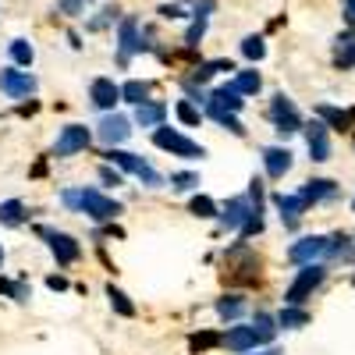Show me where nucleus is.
<instances>
[{
	"instance_id": "46",
	"label": "nucleus",
	"mask_w": 355,
	"mask_h": 355,
	"mask_svg": "<svg viewBox=\"0 0 355 355\" xmlns=\"http://www.w3.org/2000/svg\"><path fill=\"white\" fill-rule=\"evenodd\" d=\"M352 284H355V281H352Z\"/></svg>"
},
{
	"instance_id": "2",
	"label": "nucleus",
	"mask_w": 355,
	"mask_h": 355,
	"mask_svg": "<svg viewBox=\"0 0 355 355\" xmlns=\"http://www.w3.org/2000/svg\"><path fill=\"white\" fill-rule=\"evenodd\" d=\"M323 277H327V266H323V263H306L302 270H299V277L288 284V291H284V306H302L309 295L323 284Z\"/></svg>"
},
{
	"instance_id": "11",
	"label": "nucleus",
	"mask_w": 355,
	"mask_h": 355,
	"mask_svg": "<svg viewBox=\"0 0 355 355\" xmlns=\"http://www.w3.org/2000/svg\"><path fill=\"white\" fill-rule=\"evenodd\" d=\"M89 139H93V135H89L85 125H68V128L61 132V139H57V146H53V157H71V153L85 150Z\"/></svg>"
},
{
	"instance_id": "44",
	"label": "nucleus",
	"mask_w": 355,
	"mask_h": 355,
	"mask_svg": "<svg viewBox=\"0 0 355 355\" xmlns=\"http://www.w3.org/2000/svg\"><path fill=\"white\" fill-rule=\"evenodd\" d=\"M0 263H4V249H0Z\"/></svg>"
},
{
	"instance_id": "39",
	"label": "nucleus",
	"mask_w": 355,
	"mask_h": 355,
	"mask_svg": "<svg viewBox=\"0 0 355 355\" xmlns=\"http://www.w3.org/2000/svg\"><path fill=\"white\" fill-rule=\"evenodd\" d=\"M214 341H217L214 334H196V338H192V345H196V348H210Z\"/></svg>"
},
{
	"instance_id": "35",
	"label": "nucleus",
	"mask_w": 355,
	"mask_h": 355,
	"mask_svg": "<svg viewBox=\"0 0 355 355\" xmlns=\"http://www.w3.org/2000/svg\"><path fill=\"white\" fill-rule=\"evenodd\" d=\"M171 185H174L178 192H192V189L199 185V178H196L192 171H178V174H171Z\"/></svg>"
},
{
	"instance_id": "22",
	"label": "nucleus",
	"mask_w": 355,
	"mask_h": 355,
	"mask_svg": "<svg viewBox=\"0 0 355 355\" xmlns=\"http://www.w3.org/2000/svg\"><path fill=\"white\" fill-rule=\"evenodd\" d=\"M338 189H334V182H327V178H313V182H306V189L299 192L306 202H320V199H331Z\"/></svg>"
},
{
	"instance_id": "25",
	"label": "nucleus",
	"mask_w": 355,
	"mask_h": 355,
	"mask_svg": "<svg viewBox=\"0 0 355 355\" xmlns=\"http://www.w3.org/2000/svg\"><path fill=\"white\" fill-rule=\"evenodd\" d=\"M21 220H25V206H21V199L0 202V224H4V227H18Z\"/></svg>"
},
{
	"instance_id": "36",
	"label": "nucleus",
	"mask_w": 355,
	"mask_h": 355,
	"mask_svg": "<svg viewBox=\"0 0 355 355\" xmlns=\"http://www.w3.org/2000/svg\"><path fill=\"white\" fill-rule=\"evenodd\" d=\"M242 53L249 57V61H263L266 46H263V40H259V36H245V40H242Z\"/></svg>"
},
{
	"instance_id": "3",
	"label": "nucleus",
	"mask_w": 355,
	"mask_h": 355,
	"mask_svg": "<svg viewBox=\"0 0 355 355\" xmlns=\"http://www.w3.org/2000/svg\"><path fill=\"white\" fill-rule=\"evenodd\" d=\"M153 142L160 146V150H167L171 157H185V160H202L206 157V150H202L199 142L185 139L182 132H174V128H157L153 132Z\"/></svg>"
},
{
	"instance_id": "38",
	"label": "nucleus",
	"mask_w": 355,
	"mask_h": 355,
	"mask_svg": "<svg viewBox=\"0 0 355 355\" xmlns=\"http://www.w3.org/2000/svg\"><path fill=\"white\" fill-rule=\"evenodd\" d=\"M100 178H103V185H121V174L110 167H100Z\"/></svg>"
},
{
	"instance_id": "8",
	"label": "nucleus",
	"mask_w": 355,
	"mask_h": 355,
	"mask_svg": "<svg viewBox=\"0 0 355 355\" xmlns=\"http://www.w3.org/2000/svg\"><path fill=\"white\" fill-rule=\"evenodd\" d=\"M331 128L323 125V121H313V125H306V142H309V160H316V164H327L331 160V135H327Z\"/></svg>"
},
{
	"instance_id": "5",
	"label": "nucleus",
	"mask_w": 355,
	"mask_h": 355,
	"mask_svg": "<svg viewBox=\"0 0 355 355\" xmlns=\"http://www.w3.org/2000/svg\"><path fill=\"white\" fill-rule=\"evenodd\" d=\"M270 121H274V128H277L281 135H291V132H299V128H302L299 110H295V103H291L284 93H277L274 103H270Z\"/></svg>"
},
{
	"instance_id": "40",
	"label": "nucleus",
	"mask_w": 355,
	"mask_h": 355,
	"mask_svg": "<svg viewBox=\"0 0 355 355\" xmlns=\"http://www.w3.org/2000/svg\"><path fill=\"white\" fill-rule=\"evenodd\" d=\"M160 15H164V18H182L185 11L178 8V4H164V8H160Z\"/></svg>"
},
{
	"instance_id": "23",
	"label": "nucleus",
	"mask_w": 355,
	"mask_h": 355,
	"mask_svg": "<svg viewBox=\"0 0 355 355\" xmlns=\"http://www.w3.org/2000/svg\"><path fill=\"white\" fill-rule=\"evenodd\" d=\"M306 323H309V313H306L302 306H284V309L277 313V327L299 331V327H306Z\"/></svg>"
},
{
	"instance_id": "19",
	"label": "nucleus",
	"mask_w": 355,
	"mask_h": 355,
	"mask_svg": "<svg viewBox=\"0 0 355 355\" xmlns=\"http://www.w3.org/2000/svg\"><path fill=\"white\" fill-rule=\"evenodd\" d=\"M164 114H167V107H164V103L146 100L142 107H135V125H142V128H160Z\"/></svg>"
},
{
	"instance_id": "41",
	"label": "nucleus",
	"mask_w": 355,
	"mask_h": 355,
	"mask_svg": "<svg viewBox=\"0 0 355 355\" xmlns=\"http://www.w3.org/2000/svg\"><path fill=\"white\" fill-rule=\"evenodd\" d=\"M46 284H50L53 291H64V288H68V281H64V277H50Z\"/></svg>"
},
{
	"instance_id": "18",
	"label": "nucleus",
	"mask_w": 355,
	"mask_h": 355,
	"mask_svg": "<svg viewBox=\"0 0 355 355\" xmlns=\"http://www.w3.org/2000/svg\"><path fill=\"white\" fill-rule=\"evenodd\" d=\"M224 345H227L231 352H249V348L263 345V338H259L252 327H231V331L224 334Z\"/></svg>"
},
{
	"instance_id": "31",
	"label": "nucleus",
	"mask_w": 355,
	"mask_h": 355,
	"mask_svg": "<svg viewBox=\"0 0 355 355\" xmlns=\"http://www.w3.org/2000/svg\"><path fill=\"white\" fill-rule=\"evenodd\" d=\"M174 114H178V117H182V121H185V125H199V121H202V110H199V107H196L192 100H178V107H174Z\"/></svg>"
},
{
	"instance_id": "33",
	"label": "nucleus",
	"mask_w": 355,
	"mask_h": 355,
	"mask_svg": "<svg viewBox=\"0 0 355 355\" xmlns=\"http://www.w3.org/2000/svg\"><path fill=\"white\" fill-rule=\"evenodd\" d=\"M274 323H277L274 316H266V313H256V320H252V331H256V334H259L263 341H274V331H277Z\"/></svg>"
},
{
	"instance_id": "28",
	"label": "nucleus",
	"mask_w": 355,
	"mask_h": 355,
	"mask_svg": "<svg viewBox=\"0 0 355 355\" xmlns=\"http://www.w3.org/2000/svg\"><path fill=\"white\" fill-rule=\"evenodd\" d=\"M334 64H338L341 71L355 68V40H341V43H338V50H334Z\"/></svg>"
},
{
	"instance_id": "17",
	"label": "nucleus",
	"mask_w": 355,
	"mask_h": 355,
	"mask_svg": "<svg viewBox=\"0 0 355 355\" xmlns=\"http://www.w3.org/2000/svg\"><path fill=\"white\" fill-rule=\"evenodd\" d=\"M263 164H266V174H270V178H284L291 171V150L270 146V150H263Z\"/></svg>"
},
{
	"instance_id": "27",
	"label": "nucleus",
	"mask_w": 355,
	"mask_h": 355,
	"mask_svg": "<svg viewBox=\"0 0 355 355\" xmlns=\"http://www.w3.org/2000/svg\"><path fill=\"white\" fill-rule=\"evenodd\" d=\"M242 309H245V302L239 299V295H224V299H217V313H220L224 320H239Z\"/></svg>"
},
{
	"instance_id": "24",
	"label": "nucleus",
	"mask_w": 355,
	"mask_h": 355,
	"mask_svg": "<svg viewBox=\"0 0 355 355\" xmlns=\"http://www.w3.org/2000/svg\"><path fill=\"white\" fill-rule=\"evenodd\" d=\"M121 100H125V103H135V107H142L146 100H150V82H139V78L125 82V85H121Z\"/></svg>"
},
{
	"instance_id": "9",
	"label": "nucleus",
	"mask_w": 355,
	"mask_h": 355,
	"mask_svg": "<svg viewBox=\"0 0 355 355\" xmlns=\"http://www.w3.org/2000/svg\"><path fill=\"white\" fill-rule=\"evenodd\" d=\"M245 107V100H242V93L234 85H220V89H214L210 93V103H206V110H210V117L214 114H239Z\"/></svg>"
},
{
	"instance_id": "14",
	"label": "nucleus",
	"mask_w": 355,
	"mask_h": 355,
	"mask_svg": "<svg viewBox=\"0 0 355 355\" xmlns=\"http://www.w3.org/2000/svg\"><path fill=\"white\" fill-rule=\"evenodd\" d=\"M274 206L281 210V220H284V227H299V220H302V210H306V199L302 196H284V192H277L274 196Z\"/></svg>"
},
{
	"instance_id": "20",
	"label": "nucleus",
	"mask_w": 355,
	"mask_h": 355,
	"mask_svg": "<svg viewBox=\"0 0 355 355\" xmlns=\"http://www.w3.org/2000/svg\"><path fill=\"white\" fill-rule=\"evenodd\" d=\"M214 8H217L214 0H202V4H196V21H192L189 36H185V46H199V40H202V33H206V15H210Z\"/></svg>"
},
{
	"instance_id": "34",
	"label": "nucleus",
	"mask_w": 355,
	"mask_h": 355,
	"mask_svg": "<svg viewBox=\"0 0 355 355\" xmlns=\"http://www.w3.org/2000/svg\"><path fill=\"white\" fill-rule=\"evenodd\" d=\"M33 57H36V53H33V46H28L25 40H15V43H11V61H15V64L28 68V64H33Z\"/></svg>"
},
{
	"instance_id": "29",
	"label": "nucleus",
	"mask_w": 355,
	"mask_h": 355,
	"mask_svg": "<svg viewBox=\"0 0 355 355\" xmlns=\"http://www.w3.org/2000/svg\"><path fill=\"white\" fill-rule=\"evenodd\" d=\"M217 71H234V68H231V61H210V64H199V68L192 71V82H199V85H202V82H210Z\"/></svg>"
},
{
	"instance_id": "15",
	"label": "nucleus",
	"mask_w": 355,
	"mask_h": 355,
	"mask_svg": "<svg viewBox=\"0 0 355 355\" xmlns=\"http://www.w3.org/2000/svg\"><path fill=\"white\" fill-rule=\"evenodd\" d=\"M249 217H252V202L239 196V199H227L224 214H220V224H224V227H231V231H242Z\"/></svg>"
},
{
	"instance_id": "21",
	"label": "nucleus",
	"mask_w": 355,
	"mask_h": 355,
	"mask_svg": "<svg viewBox=\"0 0 355 355\" xmlns=\"http://www.w3.org/2000/svg\"><path fill=\"white\" fill-rule=\"evenodd\" d=\"M316 114L327 128H341V132L352 128V121H355V110H338V107H316Z\"/></svg>"
},
{
	"instance_id": "13",
	"label": "nucleus",
	"mask_w": 355,
	"mask_h": 355,
	"mask_svg": "<svg viewBox=\"0 0 355 355\" xmlns=\"http://www.w3.org/2000/svg\"><path fill=\"white\" fill-rule=\"evenodd\" d=\"M110 150H117L128 135H132V128H128V117H121V114H110V117H103L100 121V132H96Z\"/></svg>"
},
{
	"instance_id": "37",
	"label": "nucleus",
	"mask_w": 355,
	"mask_h": 355,
	"mask_svg": "<svg viewBox=\"0 0 355 355\" xmlns=\"http://www.w3.org/2000/svg\"><path fill=\"white\" fill-rule=\"evenodd\" d=\"M214 121H217V125H224V128H227V132H234V135H245L242 121H239L234 114H214Z\"/></svg>"
},
{
	"instance_id": "7",
	"label": "nucleus",
	"mask_w": 355,
	"mask_h": 355,
	"mask_svg": "<svg viewBox=\"0 0 355 355\" xmlns=\"http://www.w3.org/2000/svg\"><path fill=\"white\" fill-rule=\"evenodd\" d=\"M36 78L28 75V71H15V68H8V71H0V93H8V96H33L36 93Z\"/></svg>"
},
{
	"instance_id": "32",
	"label": "nucleus",
	"mask_w": 355,
	"mask_h": 355,
	"mask_svg": "<svg viewBox=\"0 0 355 355\" xmlns=\"http://www.w3.org/2000/svg\"><path fill=\"white\" fill-rule=\"evenodd\" d=\"M189 210L196 214V217H217V206H214V199L210 196H192V202H189Z\"/></svg>"
},
{
	"instance_id": "12",
	"label": "nucleus",
	"mask_w": 355,
	"mask_h": 355,
	"mask_svg": "<svg viewBox=\"0 0 355 355\" xmlns=\"http://www.w3.org/2000/svg\"><path fill=\"white\" fill-rule=\"evenodd\" d=\"M117 50H121V61H128L135 50H142L139 18H135V15H125V18H121V28H117Z\"/></svg>"
},
{
	"instance_id": "6",
	"label": "nucleus",
	"mask_w": 355,
	"mask_h": 355,
	"mask_svg": "<svg viewBox=\"0 0 355 355\" xmlns=\"http://www.w3.org/2000/svg\"><path fill=\"white\" fill-rule=\"evenodd\" d=\"M331 252V239H323V234H313V239H302V242H295L288 249V259L291 263H316L320 256H327Z\"/></svg>"
},
{
	"instance_id": "4",
	"label": "nucleus",
	"mask_w": 355,
	"mask_h": 355,
	"mask_svg": "<svg viewBox=\"0 0 355 355\" xmlns=\"http://www.w3.org/2000/svg\"><path fill=\"white\" fill-rule=\"evenodd\" d=\"M107 160H110V164H117V167H125V171H132V174H139L142 182H146V185H153V189H157V185H164V178H160L150 164H146L142 157H135V153H125V150H107Z\"/></svg>"
},
{
	"instance_id": "30",
	"label": "nucleus",
	"mask_w": 355,
	"mask_h": 355,
	"mask_svg": "<svg viewBox=\"0 0 355 355\" xmlns=\"http://www.w3.org/2000/svg\"><path fill=\"white\" fill-rule=\"evenodd\" d=\"M107 299H110V306L121 313V316H135V306L128 302V295L121 291V288H114V284H107Z\"/></svg>"
},
{
	"instance_id": "1",
	"label": "nucleus",
	"mask_w": 355,
	"mask_h": 355,
	"mask_svg": "<svg viewBox=\"0 0 355 355\" xmlns=\"http://www.w3.org/2000/svg\"><path fill=\"white\" fill-rule=\"evenodd\" d=\"M64 202H68V206H78V210H82L89 220H114L117 214H121V202H117V199H107V196L96 192V189L64 192Z\"/></svg>"
},
{
	"instance_id": "16",
	"label": "nucleus",
	"mask_w": 355,
	"mask_h": 355,
	"mask_svg": "<svg viewBox=\"0 0 355 355\" xmlns=\"http://www.w3.org/2000/svg\"><path fill=\"white\" fill-rule=\"evenodd\" d=\"M89 96H93V103L100 110H110L117 100H121V85H114V78H96L93 85H89Z\"/></svg>"
},
{
	"instance_id": "10",
	"label": "nucleus",
	"mask_w": 355,
	"mask_h": 355,
	"mask_svg": "<svg viewBox=\"0 0 355 355\" xmlns=\"http://www.w3.org/2000/svg\"><path fill=\"white\" fill-rule=\"evenodd\" d=\"M43 239H46L50 252L57 256V263H61V266H68V263H75V259L82 256V249H78V242L71 239V234H61V231H43Z\"/></svg>"
},
{
	"instance_id": "45",
	"label": "nucleus",
	"mask_w": 355,
	"mask_h": 355,
	"mask_svg": "<svg viewBox=\"0 0 355 355\" xmlns=\"http://www.w3.org/2000/svg\"><path fill=\"white\" fill-rule=\"evenodd\" d=\"M352 210H355V199H352Z\"/></svg>"
},
{
	"instance_id": "43",
	"label": "nucleus",
	"mask_w": 355,
	"mask_h": 355,
	"mask_svg": "<svg viewBox=\"0 0 355 355\" xmlns=\"http://www.w3.org/2000/svg\"><path fill=\"white\" fill-rule=\"evenodd\" d=\"M11 288H15V284H4V281H0V291H11Z\"/></svg>"
},
{
	"instance_id": "42",
	"label": "nucleus",
	"mask_w": 355,
	"mask_h": 355,
	"mask_svg": "<svg viewBox=\"0 0 355 355\" xmlns=\"http://www.w3.org/2000/svg\"><path fill=\"white\" fill-rule=\"evenodd\" d=\"M345 8H348V18L355 21V0H345Z\"/></svg>"
},
{
	"instance_id": "26",
	"label": "nucleus",
	"mask_w": 355,
	"mask_h": 355,
	"mask_svg": "<svg viewBox=\"0 0 355 355\" xmlns=\"http://www.w3.org/2000/svg\"><path fill=\"white\" fill-rule=\"evenodd\" d=\"M231 85L239 89L242 96H256L259 89H263V78H259L256 71H239V75H234V82H231Z\"/></svg>"
}]
</instances>
